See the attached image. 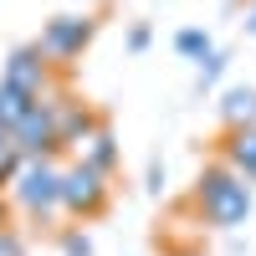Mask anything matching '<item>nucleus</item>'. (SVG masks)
Segmentation results:
<instances>
[{"label":"nucleus","instance_id":"1","mask_svg":"<svg viewBox=\"0 0 256 256\" xmlns=\"http://www.w3.org/2000/svg\"><path fill=\"white\" fill-rule=\"evenodd\" d=\"M16 200L31 210V216H41V210L62 205V174L46 164V159H26L16 169Z\"/></svg>","mask_w":256,"mask_h":256},{"label":"nucleus","instance_id":"2","mask_svg":"<svg viewBox=\"0 0 256 256\" xmlns=\"http://www.w3.org/2000/svg\"><path fill=\"white\" fill-rule=\"evenodd\" d=\"M200 200H205V216L216 220V226H236V220H246V184L241 180H230V174H205L200 180Z\"/></svg>","mask_w":256,"mask_h":256},{"label":"nucleus","instance_id":"3","mask_svg":"<svg viewBox=\"0 0 256 256\" xmlns=\"http://www.w3.org/2000/svg\"><path fill=\"white\" fill-rule=\"evenodd\" d=\"M88 36H92V20H82V16H52L46 31H41V41H36V52L46 62H72L82 46H88Z\"/></svg>","mask_w":256,"mask_h":256},{"label":"nucleus","instance_id":"4","mask_svg":"<svg viewBox=\"0 0 256 256\" xmlns=\"http://www.w3.org/2000/svg\"><path fill=\"white\" fill-rule=\"evenodd\" d=\"M10 138H16V148H20L26 159H46L52 148L62 144V138H56V108H52V102H36V108L10 128Z\"/></svg>","mask_w":256,"mask_h":256},{"label":"nucleus","instance_id":"5","mask_svg":"<svg viewBox=\"0 0 256 256\" xmlns=\"http://www.w3.org/2000/svg\"><path fill=\"white\" fill-rule=\"evenodd\" d=\"M62 205H67L72 216H98V210L108 205V184H102V174L88 169V164L67 169V174H62Z\"/></svg>","mask_w":256,"mask_h":256},{"label":"nucleus","instance_id":"6","mask_svg":"<svg viewBox=\"0 0 256 256\" xmlns=\"http://www.w3.org/2000/svg\"><path fill=\"white\" fill-rule=\"evenodd\" d=\"M6 88L26 92V98H41V88H46V56L36 46H20L10 56V67H6Z\"/></svg>","mask_w":256,"mask_h":256},{"label":"nucleus","instance_id":"7","mask_svg":"<svg viewBox=\"0 0 256 256\" xmlns=\"http://www.w3.org/2000/svg\"><path fill=\"white\" fill-rule=\"evenodd\" d=\"M77 148H82V164H88V169H98V174L113 169V138H108V128H92Z\"/></svg>","mask_w":256,"mask_h":256},{"label":"nucleus","instance_id":"8","mask_svg":"<svg viewBox=\"0 0 256 256\" xmlns=\"http://www.w3.org/2000/svg\"><path fill=\"white\" fill-rule=\"evenodd\" d=\"M31 108H36V98H26V92H16V88L0 82V128H16Z\"/></svg>","mask_w":256,"mask_h":256},{"label":"nucleus","instance_id":"9","mask_svg":"<svg viewBox=\"0 0 256 256\" xmlns=\"http://www.w3.org/2000/svg\"><path fill=\"white\" fill-rule=\"evenodd\" d=\"M230 159H236L241 169H251V174H256V134H246V128H241V134L230 138Z\"/></svg>","mask_w":256,"mask_h":256},{"label":"nucleus","instance_id":"10","mask_svg":"<svg viewBox=\"0 0 256 256\" xmlns=\"http://www.w3.org/2000/svg\"><path fill=\"white\" fill-rule=\"evenodd\" d=\"M226 118H230V123L256 118V92H246V88H241V92H230V98H226Z\"/></svg>","mask_w":256,"mask_h":256},{"label":"nucleus","instance_id":"11","mask_svg":"<svg viewBox=\"0 0 256 256\" xmlns=\"http://www.w3.org/2000/svg\"><path fill=\"white\" fill-rule=\"evenodd\" d=\"M180 52H190V56H205V62H210V41H205L200 31H184V36H180Z\"/></svg>","mask_w":256,"mask_h":256},{"label":"nucleus","instance_id":"12","mask_svg":"<svg viewBox=\"0 0 256 256\" xmlns=\"http://www.w3.org/2000/svg\"><path fill=\"white\" fill-rule=\"evenodd\" d=\"M251 31H256V16H251Z\"/></svg>","mask_w":256,"mask_h":256}]
</instances>
